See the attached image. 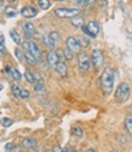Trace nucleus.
Here are the masks:
<instances>
[{
  "label": "nucleus",
  "instance_id": "obj_35",
  "mask_svg": "<svg viewBox=\"0 0 132 152\" xmlns=\"http://www.w3.org/2000/svg\"><path fill=\"white\" fill-rule=\"evenodd\" d=\"M52 152H63V148L59 145H56V146H54V148H52Z\"/></svg>",
  "mask_w": 132,
  "mask_h": 152
},
{
  "label": "nucleus",
  "instance_id": "obj_11",
  "mask_svg": "<svg viewBox=\"0 0 132 152\" xmlns=\"http://www.w3.org/2000/svg\"><path fill=\"white\" fill-rule=\"evenodd\" d=\"M22 29H23V33L24 35L27 37V38H30L34 35L35 33V27H34V24L32 22H24L22 24Z\"/></svg>",
  "mask_w": 132,
  "mask_h": 152
},
{
  "label": "nucleus",
  "instance_id": "obj_13",
  "mask_svg": "<svg viewBox=\"0 0 132 152\" xmlns=\"http://www.w3.org/2000/svg\"><path fill=\"white\" fill-rule=\"evenodd\" d=\"M54 69L58 73V75H61V77H67V74H68V68H67V65H65L64 61H59Z\"/></svg>",
  "mask_w": 132,
  "mask_h": 152
},
{
  "label": "nucleus",
  "instance_id": "obj_19",
  "mask_svg": "<svg viewBox=\"0 0 132 152\" xmlns=\"http://www.w3.org/2000/svg\"><path fill=\"white\" fill-rule=\"evenodd\" d=\"M70 133H72V135L75 136V137H83V135H84L83 129L80 128V126H76V125L73 126L72 130H70Z\"/></svg>",
  "mask_w": 132,
  "mask_h": 152
},
{
  "label": "nucleus",
  "instance_id": "obj_21",
  "mask_svg": "<svg viewBox=\"0 0 132 152\" xmlns=\"http://www.w3.org/2000/svg\"><path fill=\"white\" fill-rule=\"evenodd\" d=\"M125 128L128 134L132 135V116H127L125 118Z\"/></svg>",
  "mask_w": 132,
  "mask_h": 152
},
{
  "label": "nucleus",
  "instance_id": "obj_2",
  "mask_svg": "<svg viewBox=\"0 0 132 152\" xmlns=\"http://www.w3.org/2000/svg\"><path fill=\"white\" fill-rule=\"evenodd\" d=\"M130 99V85L127 83H120L115 90V100L119 104H124Z\"/></svg>",
  "mask_w": 132,
  "mask_h": 152
},
{
  "label": "nucleus",
  "instance_id": "obj_9",
  "mask_svg": "<svg viewBox=\"0 0 132 152\" xmlns=\"http://www.w3.org/2000/svg\"><path fill=\"white\" fill-rule=\"evenodd\" d=\"M21 15L24 18H33V17H35L38 15V10L34 6H24L21 10Z\"/></svg>",
  "mask_w": 132,
  "mask_h": 152
},
{
  "label": "nucleus",
  "instance_id": "obj_26",
  "mask_svg": "<svg viewBox=\"0 0 132 152\" xmlns=\"http://www.w3.org/2000/svg\"><path fill=\"white\" fill-rule=\"evenodd\" d=\"M33 88H34V91L38 93V94H43V93L45 91L44 84H41V83H35V84H33Z\"/></svg>",
  "mask_w": 132,
  "mask_h": 152
},
{
  "label": "nucleus",
  "instance_id": "obj_34",
  "mask_svg": "<svg viewBox=\"0 0 132 152\" xmlns=\"http://www.w3.org/2000/svg\"><path fill=\"white\" fill-rule=\"evenodd\" d=\"M34 75H35V79H36V83H41V84H44V78L41 77L39 73H34Z\"/></svg>",
  "mask_w": 132,
  "mask_h": 152
},
{
  "label": "nucleus",
  "instance_id": "obj_27",
  "mask_svg": "<svg viewBox=\"0 0 132 152\" xmlns=\"http://www.w3.org/2000/svg\"><path fill=\"white\" fill-rule=\"evenodd\" d=\"M92 3H94V0H75V4H76L78 6H80V7L91 5Z\"/></svg>",
  "mask_w": 132,
  "mask_h": 152
},
{
  "label": "nucleus",
  "instance_id": "obj_33",
  "mask_svg": "<svg viewBox=\"0 0 132 152\" xmlns=\"http://www.w3.org/2000/svg\"><path fill=\"white\" fill-rule=\"evenodd\" d=\"M50 35H51V38L54 39L55 42H57L58 39H59V34H58V32H56V31H54V32H51V33H49Z\"/></svg>",
  "mask_w": 132,
  "mask_h": 152
},
{
  "label": "nucleus",
  "instance_id": "obj_17",
  "mask_svg": "<svg viewBox=\"0 0 132 152\" xmlns=\"http://www.w3.org/2000/svg\"><path fill=\"white\" fill-rule=\"evenodd\" d=\"M10 37H11V39L14 40L16 44H22V43H23V42L21 40V35H20L18 32L15 31V29H11V31H10Z\"/></svg>",
  "mask_w": 132,
  "mask_h": 152
},
{
  "label": "nucleus",
  "instance_id": "obj_16",
  "mask_svg": "<svg viewBox=\"0 0 132 152\" xmlns=\"http://www.w3.org/2000/svg\"><path fill=\"white\" fill-rule=\"evenodd\" d=\"M43 40H44L45 45H46L49 49H54V48H55V45H56V42H55L54 39H52L50 34H45V35L43 37Z\"/></svg>",
  "mask_w": 132,
  "mask_h": 152
},
{
  "label": "nucleus",
  "instance_id": "obj_15",
  "mask_svg": "<svg viewBox=\"0 0 132 152\" xmlns=\"http://www.w3.org/2000/svg\"><path fill=\"white\" fill-rule=\"evenodd\" d=\"M22 146L24 147V148H35V146H36V140L35 139H33V137H25V139H23V141H22Z\"/></svg>",
  "mask_w": 132,
  "mask_h": 152
},
{
  "label": "nucleus",
  "instance_id": "obj_8",
  "mask_svg": "<svg viewBox=\"0 0 132 152\" xmlns=\"http://www.w3.org/2000/svg\"><path fill=\"white\" fill-rule=\"evenodd\" d=\"M46 61H47V63H49L50 67L55 68L56 65H57V63H58L61 60H59V57L57 56L56 51H52V50H50V51H47V54H46Z\"/></svg>",
  "mask_w": 132,
  "mask_h": 152
},
{
  "label": "nucleus",
  "instance_id": "obj_18",
  "mask_svg": "<svg viewBox=\"0 0 132 152\" xmlns=\"http://www.w3.org/2000/svg\"><path fill=\"white\" fill-rule=\"evenodd\" d=\"M24 77H25V79H27V82H28V83H30L32 85L36 83L35 75H34V73H33V72H30V71H25V72H24Z\"/></svg>",
  "mask_w": 132,
  "mask_h": 152
},
{
  "label": "nucleus",
  "instance_id": "obj_4",
  "mask_svg": "<svg viewBox=\"0 0 132 152\" xmlns=\"http://www.w3.org/2000/svg\"><path fill=\"white\" fill-rule=\"evenodd\" d=\"M81 29L86 35H88L91 38H96L98 35V33H99V24L96 21H90L86 26H84Z\"/></svg>",
  "mask_w": 132,
  "mask_h": 152
},
{
  "label": "nucleus",
  "instance_id": "obj_1",
  "mask_svg": "<svg viewBox=\"0 0 132 152\" xmlns=\"http://www.w3.org/2000/svg\"><path fill=\"white\" fill-rule=\"evenodd\" d=\"M99 83H101V88L103 89L104 93H112L113 88H114V71L112 68H104V71L101 74L99 78Z\"/></svg>",
  "mask_w": 132,
  "mask_h": 152
},
{
  "label": "nucleus",
  "instance_id": "obj_28",
  "mask_svg": "<svg viewBox=\"0 0 132 152\" xmlns=\"http://www.w3.org/2000/svg\"><path fill=\"white\" fill-rule=\"evenodd\" d=\"M11 90H12V94H14L15 97H21V86L12 85L11 86Z\"/></svg>",
  "mask_w": 132,
  "mask_h": 152
},
{
  "label": "nucleus",
  "instance_id": "obj_5",
  "mask_svg": "<svg viewBox=\"0 0 132 152\" xmlns=\"http://www.w3.org/2000/svg\"><path fill=\"white\" fill-rule=\"evenodd\" d=\"M76 60H78V67L81 72H86L90 68L91 58L88 57V55L86 53H79Z\"/></svg>",
  "mask_w": 132,
  "mask_h": 152
},
{
  "label": "nucleus",
  "instance_id": "obj_22",
  "mask_svg": "<svg viewBox=\"0 0 132 152\" xmlns=\"http://www.w3.org/2000/svg\"><path fill=\"white\" fill-rule=\"evenodd\" d=\"M11 75H12V78H14L15 80H17V82H20L22 79L21 72L17 68H15V67H11Z\"/></svg>",
  "mask_w": 132,
  "mask_h": 152
},
{
  "label": "nucleus",
  "instance_id": "obj_43",
  "mask_svg": "<svg viewBox=\"0 0 132 152\" xmlns=\"http://www.w3.org/2000/svg\"><path fill=\"white\" fill-rule=\"evenodd\" d=\"M58 1H63V0H58Z\"/></svg>",
  "mask_w": 132,
  "mask_h": 152
},
{
  "label": "nucleus",
  "instance_id": "obj_31",
  "mask_svg": "<svg viewBox=\"0 0 132 152\" xmlns=\"http://www.w3.org/2000/svg\"><path fill=\"white\" fill-rule=\"evenodd\" d=\"M0 123H1L4 126H11L12 121H11L10 118H7V117H4V118H1V121H0Z\"/></svg>",
  "mask_w": 132,
  "mask_h": 152
},
{
  "label": "nucleus",
  "instance_id": "obj_6",
  "mask_svg": "<svg viewBox=\"0 0 132 152\" xmlns=\"http://www.w3.org/2000/svg\"><path fill=\"white\" fill-rule=\"evenodd\" d=\"M91 62L92 65H94L95 68H99L103 66L104 63V57H103V54L101 50L98 49H95L94 51H92V55H91Z\"/></svg>",
  "mask_w": 132,
  "mask_h": 152
},
{
  "label": "nucleus",
  "instance_id": "obj_3",
  "mask_svg": "<svg viewBox=\"0 0 132 152\" xmlns=\"http://www.w3.org/2000/svg\"><path fill=\"white\" fill-rule=\"evenodd\" d=\"M55 14L61 18H72L80 14L79 9H69V7H58L55 10Z\"/></svg>",
  "mask_w": 132,
  "mask_h": 152
},
{
  "label": "nucleus",
  "instance_id": "obj_37",
  "mask_svg": "<svg viewBox=\"0 0 132 152\" xmlns=\"http://www.w3.org/2000/svg\"><path fill=\"white\" fill-rule=\"evenodd\" d=\"M5 5H4V3L1 1V0H0V12H1V11H5Z\"/></svg>",
  "mask_w": 132,
  "mask_h": 152
},
{
  "label": "nucleus",
  "instance_id": "obj_40",
  "mask_svg": "<svg viewBox=\"0 0 132 152\" xmlns=\"http://www.w3.org/2000/svg\"><path fill=\"white\" fill-rule=\"evenodd\" d=\"M7 1H10V3H14V1H16V0H7Z\"/></svg>",
  "mask_w": 132,
  "mask_h": 152
},
{
  "label": "nucleus",
  "instance_id": "obj_41",
  "mask_svg": "<svg viewBox=\"0 0 132 152\" xmlns=\"http://www.w3.org/2000/svg\"><path fill=\"white\" fill-rule=\"evenodd\" d=\"M1 90H3V85H1V84H0V91H1Z\"/></svg>",
  "mask_w": 132,
  "mask_h": 152
},
{
  "label": "nucleus",
  "instance_id": "obj_7",
  "mask_svg": "<svg viewBox=\"0 0 132 152\" xmlns=\"http://www.w3.org/2000/svg\"><path fill=\"white\" fill-rule=\"evenodd\" d=\"M22 50H23V53H24L25 61H27V62L29 63V65L34 66L38 61H36V58L34 57V55L32 54V51H30V48H29V42H23V43H22Z\"/></svg>",
  "mask_w": 132,
  "mask_h": 152
},
{
  "label": "nucleus",
  "instance_id": "obj_42",
  "mask_svg": "<svg viewBox=\"0 0 132 152\" xmlns=\"http://www.w3.org/2000/svg\"><path fill=\"white\" fill-rule=\"evenodd\" d=\"M109 152H119V151H115V150H113V151H109Z\"/></svg>",
  "mask_w": 132,
  "mask_h": 152
},
{
  "label": "nucleus",
  "instance_id": "obj_12",
  "mask_svg": "<svg viewBox=\"0 0 132 152\" xmlns=\"http://www.w3.org/2000/svg\"><path fill=\"white\" fill-rule=\"evenodd\" d=\"M29 48H30L32 54H33L34 57L36 58V61L43 62V55H41V51H40V49H39V46L36 45V43H34V42H29Z\"/></svg>",
  "mask_w": 132,
  "mask_h": 152
},
{
  "label": "nucleus",
  "instance_id": "obj_39",
  "mask_svg": "<svg viewBox=\"0 0 132 152\" xmlns=\"http://www.w3.org/2000/svg\"><path fill=\"white\" fill-rule=\"evenodd\" d=\"M63 152H72V151H70V148L65 147V148H63Z\"/></svg>",
  "mask_w": 132,
  "mask_h": 152
},
{
  "label": "nucleus",
  "instance_id": "obj_10",
  "mask_svg": "<svg viewBox=\"0 0 132 152\" xmlns=\"http://www.w3.org/2000/svg\"><path fill=\"white\" fill-rule=\"evenodd\" d=\"M65 45H67V48H69L70 50H73L74 53L79 51L81 48L78 42V38H74V37H68L67 39H65Z\"/></svg>",
  "mask_w": 132,
  "mask_h": 152
},
{
  "label": "nucleus",
  "instance_id": "obj_23",
  "mask_svg": "<svg viewBox=\"0 0 132 152\" xmlns=\"http://www.w3.org/2000/svg\"><path fill=\"white\" fill-rule=\"evenodd\" d=\"M63 55H64V58L65 60H72L73 57H74V51L73 50H70L69 48H65V49H63Z\"/></svg>",
  "mask_w": 132,
  "mask_h": 152
},
{
  "label": "nucleus",
  "instance_id": "obj_29",
  "mask_svg": "<svg viewBox=\"0 0 132 152\" xmlns=\"http://www.w3.org/2000/svg\"><path fill=\"white\" fill-rule=\"evenodd\" d=\"M5 12H6V15H7L9 17L16 16V10H15V7H6V9H5Z\"/></svg>",
  "mask_w": 132,
  "mask_h": 152
},
{
  "label": "nucleus",
  "instance_id": "obj_38",
  "mask_svg": "<svg viewBox=\"0 0 132 152\" xmlns=\"http://www.w3.org/2000/svg\"><path fill=\"white\" fill-rule=\"evenodd\" d=\"M85 152H96V150L95 148H87Z\"/></svg>",
  "mask_w": 132,
  "mask_h": 152
},
{
  "label": "nucleus",
  "instance_id": "obj_25",
  "mask_svg": "<svg viewBox=\"0 0 132 152\" xmlns=\"http://www.w3.org/2000/svg\"><path fill=\"white\" fill-rule=\"evenodd\" d=\"M15 55L17 57V60L22 63L23 61H25V57H24V53H23V50L22 49H16L15 50Z\"/></svg>",
  "mask_w": 132,
  "mask_h": 152
},
{
  "label": "nucleus",
  "instance_id": "obj_14",
  "mask_svg": "<svg viewBox=\"0 0 132 152\" xmlns=\"http://www.w3.org/2000/svg\"><path fill=\"white\" fill-rule=\"evenodd\" d=\"M70 22H72V24H73L75 28H83V27L85 26V21H84V18H83L81 16H79V15L72 17Z\"/></svg>",
  "mask_w": 132,
  "mask_h": 152
},
{
  "label": "nucleus",
  "instance_id": "obj_20",
  "mask_svg": "<svg viewBox=\"0 0 132 152\" xmlns=\"http://www.w3.org/2000/svg\"><path fill=\"white\" fill-rule=\"evenodd\" d=\"M36 3H38V6L40 7V10H47L51 6L50 0H36Z\"/></svg>",
  "mask_w": 132,
  "mask_h": 152
},
{
  "label": "nucleus",
  "instance_id": "obj_32",
  "mask_svg": "<svg viewBox=\"0 0 132 152\" xmlns=\"http://www.w3.org/2000/svg\"><path fill=\"white\" fill-rule=\"evenodd\" d=\"M29 97V91L24 88H21V99H28Z\"/></svg>",
  "mask_w": 132,
  "mask_h": 152
},
{
  "label": "nucleus",
  "instance_id": "obj_24",
  "mask_svg": "<svg viewBox=\"0 0 132 152\" xmlns=\"http://www.w3.org/2000/svg\"><path fill=\"white\" fill-rule=\"evenodd\" d=\"M78 42H79V44H80L81 48H87L90 45V39H87L86 37H79Z\"/></svg>",
  "mask_w": 132,
  "mask_h": 152
},
{
  "label": "nucleus",
  "instance_id": "obj_36",
  "mask_svg": "<svg viewBox=\"0 0 132 152\" xmlns=\"http://www.w3.org/2000/svg\"><path fill=\"white\" fill-rule=\"evenodd\" d=\"M12 150H14V145H12V144H7L6 147H5V151H6V152H10V151H12Z\"/></svg>",
  "mask_w": 132,
  "mask_h": 152
},
{
  "label": "nucleus",
  "instance_id": "obj_30",
  "mask_svg": "<svg viewBox=\"0 0 132 152\" xmlns=\"http://www.w3.org/2000/svg\"><path fill=\"white\" fill-rule=\"evenodd\" d=\"M0 53L4 54L6 53V46H5V40H4V37L0 35Z\"/></svg>",
  "mask_w": 132,
  "mask_h": 152
}]
</instances>
